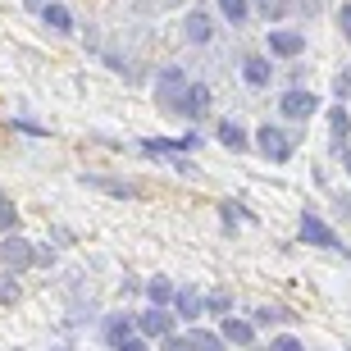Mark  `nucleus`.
<instances>
[{
    "label": "nucleus",
    "mask_w": 351,
    "mask_h": 351,
    "mask_svg": "<svg viewBox=\"0 0 351 351\" xmlns=\"http://www.w3.org/2000/svg\"><path fill=\"white\" fill-rule=\"evenodd\" d=\"M119 351H146V342L142 338H123V342H119Z\"/></svg>",
    "instance_id": "nucleus-27"
},
{
    "label": "nucleus",
    "mask_w": 351,
    "mask_h": 351,
    "mask_svg": "<svg viewBox=\"0 0 351 351\" xmlns=\"http://www.w3.org/2000/svg\"><path fill=\"white\" fill-rule=\"evenodd\" d=\"M333 91H338L342 101H347V96H351V69H347V73H338V82H333Z\"/></svg>",
    "instance_id": "nucleus-22"
},
{
    "label": "nucleus",
    "mask_w": 351,
    "mask_h": 351,
    "mask_svg": "<svg viewBox=\"0 0 351 351\" xmlns=\"http://www.w3.org/2000/svg\"><path fill=\"white\" fill-rule=\"evenodd\" d=\"M0 261L10 265V269H27V265L37 261V251H32V242H23V237H5V242H0Z\"/></svg>",
    "instance_id": "nucleus-4"
},
{
    "label": "nucleus",
    "mask_w": 351,
    "mask_h": 351,
    "mask_svg": "<svg viewBox=\"0 0 351 351\" xmlns=\"http://www.w3.org/2000/svg\"><path fill=\"white\" fill-rule=\"evenodd\" d=\"M137 328H142V338H173V315L151 306L146 315H137Z\"/></svg>",
    "instance_id": "nucleus-5"
},
{
    "label": "nucleus",
    "mask_w": 351,
    "mask_h": 351,
    "mask_svg": "<svg viewBox=\"0 0 351 351\" xmlns=\"http://www.w3.org/2000/svg\"><path fill=\"white\" fill-rule=\"evenodd\" d=\"M219 10L228 23H247V0H219Z\"/></svg>",
    "instance_id": "nucleus-18"
},
{
    "label": "nucleus",
    "mask_w": 351,
    "mask_h": 351,
    "mask_svg": "<svg viewBox=\"0 0 351 351\" xmlns=\"http://www.w3.org/2000/svg\"><path fill=\"white\" fill-rule=\"evenodd\" d=\"M169 351H196V347H192V338H173Z\"/></svg>",
    "instance_id": "nucleus-28"
},
{
    "label": "nucleus",
    "mask_w": 351,
    "mask_h": 351,
    "mask_svg": "<svg viewBox=\"0 0 351 351\" xmlns=\"http://www.w3.org/2000/svg\"><path fill=\"white\" fill-rule=\"evenodd\" d=\"M269 351H306V347H301L297 338H274V342H269Z\"/></svg>",
    "instance_id": "nucleus-21"
},
{
    "label": "nucleus",
    "mask_w": 351,
    "mask_h": 351,
    "mask_svg": "<svg viewBox=\"0 0 351 351\" xmlns=\"http://www.w3.org/2000/svg\"><path fill=\"white\" fill-rule=\"evenodd\" d=\"M187 37H192L196 46H206V41L215 37V27H210V14H201V10L187 14Z\"/></svg>",
    "instance_id": "nucleus-13"
},
{
    "label": "nucleus",
    "mask_w": 351,
    "mask_h": 351,
    "mask_svg": "<svg viewBox=\"0 0 351 351\" xmlns=\"http://www.w3.org/2000/svg\"><path fill=\"white\" fill-rule=\"evenodd\" d=\"M278 110H283V119H292V123H306V119L319 110V101H315L311 91L292 87V91H283V96H278Z\"/></svg>",
    "instance_id": "nucleus-2"
},
{
    "label": "nucleus",
    "mask_w": 351,
    "mask_h": 351,
    "mask_svg": "<svg viewBox=\"0 0 351 351\" xmlns=\"http://www.w3.org/2000/svg\"><path fill=\"white\" fill-rule=\"evenodd\" d=\"M182 91H187V73H182V69H165V73H160V96H165V101H178Z\"/></svg>",
    "instance_id": "nucleus-12"
},
{
    "label": "nucleus",
    "mask_w": 351,
    "mask_h": 351,
    "mask_svg": "<svg viewBox=\"0 0 351 351\" xmlns=\"http://www.w3.org/2000/svg\"><path fill=\"white\" fill-rule=\"evenodd\" d=\"M269 51L283 55V60H292V55L306 51V37H301V32H269Z\"/></svg>",
    "instance_id": "nucleus-10"
},
{
    "label": "nucleus",
    "mask_w": 351,
    "mask_h": 351,
    "mask_svg": "<svg viewBox=\"0 0 351 351\" xmlns=\"http://www.w3.org/2000/svg\"><path fill=\"white\" fill-rule=\"evenodd\" d=\"M187 119H201L210 110V87H201V82H187V91H182L178 101H173Z\"/></svg>",
    "instance_id": "nucleus-6"
},
{
    "label": "nucleus",
    "mask_w": 351,
    "mask_h": 351,
    "mask_svg": "<svg viewBox=\"0 0 351 351\" xmlns=\"http://www.w3.org/2000/svg\"><path fill=\"white\" fill-rule=\"evenodd\" d=\"M215 132H219V142L223 146H228V151H247V132H242V123H237V119H223V123H219V128H215Z\"/></svg>",
    "instance_id": "nucleus-11"
},
{
    "label": "nucleus",
    "mask_w": 351,
    "mask_h": 351,
    "mask_svg": "<svg viewBox=\"0 0 351 351\" xmlns=\"http://www.w3.org/2000/svg\"><path fill=\"white\" fill-rule=\"evenodd\" d=\"M201 311H206V297L196 287H178L173 292V319H196Z\"/></svg>",
    "instance_id": "nucleus-7"
},
{
    "label": "nucleus",
    "mask_w": 351,
    "mask_h": 351,
    "mask_svg": "<svg viewBox=\"0 0 351 351\" xmlns=\"http://www.w3.org/2000/svg\"><path fill=\"white\" fill-rule=\"evenodd\" d=\"M256 146H261V156H269L274 165H287V160H292V137H287L283 128H274V123L256 128Z\"/></svg>",
    "instance_id": "nucleus-1"
},
{
    "label": "nucleus",
    "mask_w": 351,
    "mask_h": 351,
    "mask_svg": "<svg viewBox=\"0 0 351 351\" xmlns=\"http://www.w3.org/2000/svg\"><path fill=\"white\" fill-rule=\"evenodd\" d=\"M338 23H342V37H351V5H342V10H338Z\"/></svg>",
    "instance_id": "nucleus-25"
},
{
    "label": "nucleus",
    "mask_w": 351,
    "mask_h": 351,
    "mask_svg": "<svg viewBox=\"0 0 351 351\" xmlns=\"http://www.w3.org/2000/svg\"><path fill=\"white\" fill-rule=\"evenodd\" d=\"M301 242H311V247H342L338 233H333L319 215H301Z\"/></svg>",
    "instance_id": "nucleus-3"
},
{
    "label": "nucleus",
    "mask_w": 351,
    "mask_h": 351,
    "mask_svg": "<svg viewBox=\"0 0 351 351\" xmlns=\"http://www.w3.org/2000/svg\"><path fill=\"white\" fill-rule=\"evenodd\" d=\"M274 319H283V315H278V311H256V319H251V324H274Z\"/></svg>",
    "instance_id": "nucleus-26"
},
{
    "label": "nucleus",
    "mask_w": 351,
    "mask_h": 351,
    "mask_svg": "<svg viewBox=\"0 0 351 351\" xmlns=\"http://www.w3.org/2000/svg\"><path fill=\"white\" fill-rule=\"evenodd\" d=\"M0 301H19V283H14V278L0 283Z\"/></svg>",
    "instance_id": "nucleus-23"
},
{
    "label": "nucleus",
    "mask_w": 351,
    "mask_h": 351,
    "mask_svg": "<svg viewBox=\"0 0 351 351\" xmlns=\"http://www.w3.org/2000/svg\"><path fill=\"white\" fill-rule=\"evenodd\" d=\"M219 338H223V342H237V347H251V342H256V324H247V319H233V315H223Z\"/></svg>",
    "instance_id": "nucleus-8"
},
{
    "label": "nucleus",
    "mask_w": 351,
    "mask_h": 351,
    "mask_svg": "<svg viewBox=\"0 0 351 351\" xmlns=\"http://www.w3.org/2000/svg\"><path fill=\"white\" fill-rule=\"evenodd\" d=\"M242 78H247V87H269L274 64H269V60H261V55H247V60H242Z\"/></svg>",
    "instance_id": "nucleus-9"
},
{
    "label": "nucleus",
    "mask_w": 351,
    "mask_h": 351,
    "mask_svg": "<svg viewBox=\"0 0 351 351\" xmlns=\"http://www.w3.org/2000/svg\"><path fill=\"white\" fill-rule=\"evenodd\" d=\"M14 228H19V210H14V201H10V196L0 192V233L10 237Z\"/></svg>",
    "instance_id": "nucleus-16"
},
{
    "label": "nucleus",
    "mask_w": 351,
    "mask_h": 351,
    "mask_svg": "<svg viewBox=\"0 0 351 351\" xmlns=\"http://www.w3.org/2000/svg\"><path fill=\"white\" fill-rule=\"evenodd\" d=\"M41 14H46V23H51L55 32H69V27H73V19H69V10H64V5H46Z\"/></svg>",
    "instance_id": "nucleus-17"
},
{
    "label": "nucleus",
    "mask_w": 351,
    "mask_h": 351,
    "mask_svg": "<svg viewBox=\"0 0 351 351\" xmlns=\"http://www.w3.org/2000/svg\"><path fill=\"white\" fill-rule=\"evenodd\" d=\"M328 128H333V146H347V137H351V114L342 110V105L328 114Z\"/></svg>",
    "instance_id": "nucleus-15"
},
{
    "label": "nucleus",
    "mask_w": 351,
    "mask_h": 351,
    "mask_svg": "<svg viewBox=\"0 0 351 351\" xmlns=\"http://www.w3.org/2000/svg\"><path fill=\"white\" fill-rule=\"evenodd\" d=\"M265 5H269V0H265Z\"/></svg>",
    "instance_id": "nucleus-29"
},
{
    "label": "nucleus",
    "mask_w": 351,
    "mask_h": 351,
    "mask_svg": "<svg viewBox=\"0 0 351 351\" xmlns=\"http://www.w3.org/2000/svg\"><path fill=\"white\" fill-rule=\"evenodd\" d=\"M110 338H114V342L128 338V319H114V324H110Z\"/></svg>",
    "instance_id": "nucleus-24"
},
{
    "label": "nucleus",
    "mask_w": 351,
    "mask_h": 351,
    "mask_svg": "<svg viewBox=\"0 0 351 351\" xmlns=\"http://www.w3.org/2000/svg\"><path fill=\"white\" fill-rule=\"evenodd\" d=\"M146 297H151V306H160V311H165V306L173 301V283L160 274V278H151V283H146Z\"/></svg>",
    "instance_id": "nucleus-14"
},
{
    "label": "nucleus",
    "mask_w": 351,
    "mask_h": 351,
    "mask_svg": "<svg viewBox=\"0 0 351 351\" xmlns=\"http://www.w3.org/2000/svg\"><path fill=\"white\" fill-rule=\"evenodd\" d=\"M206 311H215V315L233 311V297H228V292H215V297H206Z\"/></svg>",
    "instance_id": "nucleus-20"
},
{
    "label": "nucleus",
    "mask_w": 351,
    "mask_h": 351,
    "mask_svg": "<svg viewBox=\"0 0 351 351\" xmlns=\"http://www.w3.org/2000/svg\"><path fill=\"white\" fill-rule=\"evenodd\" d=\"M192 347H201V351H223V338H219V333H206V328H196V333H192Z\"/></svg>",
    "instance_id": "nucleus-19"
}]
</instances>
